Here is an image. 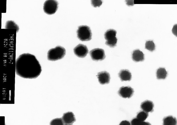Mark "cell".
<instances>
[{
	"mask_svg": "<svg viewBox=\"0 0 177 125\" xmlns=\"http://www.w3.org/2000/svg\"><path fill=\"white\" fill-rule=\"evenodd\" d=\"M42 71L41 66L35 56L29 53L22 54L15 62V72L22 78H36Z\"/></svg>",
	"mask_w": 177,
	"mask_h": 125,
	"instance_id": "cell-1",
	"label": "cell"
},
{
	"mask_svg": "<svg viewBox=\"0 0 177 125\" xmlns=\"http://www.w3.org/2000/svg\"><path fill=\"white\" fill-rule=\"evenodd\" d=\"M65 54V49L61 46H57L48 50L47 53V59L50 61H56L62 59Z\"/></svg>",
	"mask_w": 177,
	"mask_h": 125,
	"instance_id": "cell-2",
	"label": "cell"
},
{
	"mask_svg": "<svg viewBox=\"0 0 177 125\" xmlns=\"http://www.w3.org/2000/svg\"><path fill=\"white\" fill-rule=\"evenodd\" d=\"M77 33V37L82 41H88L91 39V30L90 27L87 26H79Z\"/></svg>",
	"mask_w": 177,
	"mask_h": 125,
	"instance_id": "cell-3",
	"label": "cell"
},
{
	"mask_svg": "<svg viewBox=\"0 0 177 125\" xmlns=\"http://www.w3.org/2000/svg\"><path fill=\"white\" fill-rule=\"evenodd\" d=\"M117 32L113 29H109L105 32L104 38L106 41L105 44L110 47H115L117 39L116 37Z\"/></svg>",
	"mask_w": 177,
	"mask_h": 125,
	"instance_id": "cell-4",
	"label": "cell"
},
{
	"mask_svg": "<svg viewBox=\"0 0 177 125\" xmlns=\"http://www.w3.org/2000/svg\"><path fill=\"white\" fill-rule=\"evenodd\" d=\"M58 3V1L54 0H47L44 2L43 6L44 12L48 15L54 14L57 10Z\"/></svg>",
	"mask_w": 177,
	"mask_h": 125,
	"instance_id": "cell-5",
	"label": "cell"
},
{
	"mask_svg": "<svg viewBox=\"0 0 177 125\" xmlns=\"http://www.w3.org/2000/svg\"><path fill=\"white\" fill-rule=\"evenodd\" d=\"M89 53L92 59L94 61H101L104 59L106 57L104 51L102 49H94Z\"/></svg>",
	"mask_w": 177,
	"mask_h": 125,
	"instance_id": "cell-6",
	"label": "cell"
},
{
	"mask_svg": "<svg viewBox=\"0 0 177 125\" xmlns=\"http://www.w3.org/2000/svg\"><path fill=\"white\" fill-rule=\"evenodd\" d=\"M74 51L75 54L77 57L84 58L87 55L88 50L86 45L79 44L74 47Z\"/></svg>",
	"mask_w": 177,
	"mask_h": 125,
	"instance_id": "cell-7",
	"label": "cell"
},
{
	"mask_svg": "<svg viewBox=\"0 0 177 125\" xmlns=\"http://www.w3.org/2000/svg\"><path fill=\"white\" fill-rule=\"evenodd\" d=\"M134 92L133 88L130 86H122L118 91L119 95L121 97L129 98L133 95Z\"/></svg>",
	"mask_w": 177,
	"mask_h": 125,
	"instance_id": "cell-8",
	"label": "cell"
},
{
	"mask_svg": "<svg viewBox=\"0 0 177 125\" xmlns=\"http://www.w3.org/2000/svg\"><path fill=\"white\" fill-rule=\"evenodd\" d=\"M97 77L99 83L101 84H109L110 82V75L106 71H101L98 72Z\"/></svg>",
	"mask_w": 177,
	"mask_h": 125,
	"instance_id": "cell-9",
	"label": "cell"
},
{
	"mask_svg": "<svg viewBox=\"0 0 177 125\" xmlns=\"http://www.w3.org/2000/svg\"><path fill=\"white\" fill-rule=\"evenodd\" d=\"M62 119L65 125L72 124L76 121L74 115L72 112H69L64 113Z\"/></svg>",
	"mask_w": 177,
	"mask_h": 125,
	"instance_id": "cell-10",
	"label": "cell"
},
{
	"mask_svg": "<svg viewBox=\"0 0 177 125\" xmlns=\"http://www.w3.org/2000/svg\"><path fill=\"white\" fill-rule=\"evenodd\" d=\"M154 105L151 101L146 100L142 103L141 108L146 112H152L154 111Z\"/></svg>",
	"mask_w": 177,
	"mask_h": 125,
	"instance_id": "cell-11",
	"label": "cell"
},
{
	"mask_svg": "<svg viewBox=\"0 0 177 125\" xmlns=\"http://www.w3.org/2000/svg\"><path fill=\"white\" fill-rule=\"evenodd\" d=\"M132 59L133 61L136 62L142 61L145 59L144 55L139 49H136L133 51Z\"/></svg>",
	"mask_w": 177,
	"mask_h": 125,
	"instance_id": "cell-12",
	"label": "cell"
},
{
	"mask_svg": "<svg viewBox=\"0 0 177 125\" xmlns=\"http://www.w3.org/2000/svg\"><path fill=\"white\" fill-rule=\"evenodd\" d=\"M118 75L121 81H130L131 79V73L128 70H121L118 74Z\"/></svg>",
	"mask_w": 177,
	"mask_h": 125,
	"instance_id": "cell-13",
	"label": "cell"
},
{
	"mask_svg": "<svg viewBox=\"0 0 177 125\" xmlns=\"http://www.w3.org/2000/svg\"><path fill=\"white\" fill-rule=\"evenodd\" d=\"M163 121V124L164 125H175L177 124L176 118L172 116L165 117Z\"/></svg>",
	"mask_w": 177,
	"mask_h": 125,
	"instance_id": "cell-14",
	"label": "cell"
},
{
	"mask_svg": "<svg viewBox=\"0 0 177 125\" xmlns=\"http://www.w3.org/2000/svg\"><path fill=\"white\" fill-rule=\"evenodd\" d=\"M168 75V72L164 68H158L156 72L157 78L158 79H164Z\"/></svg>",
	"mask_w": 177,
	"mask_h": 125,
	"instance_id": "cell-15",
	"label": "cell"
},
{
	"mask_svg": "<svg viewBox=\"0 0 177 125\" xmlns=\"http://www.w3.org/2000/svg\"><path fill=\"white\" fill-rule=\"evenodd\" d=\"M5 28L7 29H15L16 30L17 32L19 30V26L12 20H8L6 23Z\"/></svg>",
	"mask_w": 177,
	"mask_h": 125,
	"instance_id": "cell-16",
	"label": "cell"
},
{
	"mask_svg": "<svg viewBox=\"0 0 177 125\" xmlns=\"http://www.w3.org/2000/svg\"><path fill=\"white\" fill-rule=\"evenodd\" d=\"M148 113L144 111L139 112L137 114L136 118L141 121H144L148 117Z\"/></svg>",
	"mask_w": 177,
	"mask_h": 125,
	"instance_id": "cell-17",
	"label": "cell"
},
{
	"mask_svg": "<svg viewBox=\"0 0 177 125\" xmlns=\"http://www.w3.org/2000/svg\"><path fill=\"white\" fill-rule=\"evenodd\" d=\"M145 48L150 51H153L155 49V45L152 40L146 41Z\"/></svg>",
	"mask_w": 177,
	"mask_h": 125,
	"instance_id": "cell-18",
	"label": "cell"
},
{
	"mask_svg": "<svg viewBox=\"0 0 177 125\" xmlns=\"http://www.w3.org/2000/svg\"><path fill=\"white\" fill-rule=\"evenodd\" d=\"M132 125H149L151 124L148 122L141 121L136 118H134L131 121Z\"/></svg>",
	"mask_w": 177,
	"mask_h": 125,
	"instance_id": "cell-19",
	"label": "cell"
},
{
	"mask_svg": "<svg viewBox=\"0 0 177 125\" xmlns=\"http://www.w3.org/2000/svg\"><path fill=\"white\" fill-rule=\"evenodd\" d=\"M50 125H64V123L63 122L62 118H56L54 119L51 120L50 123Z\"/></svg>",
	"mask_w": 177,
	"mask_h": 125,
	"instance_id": "cell-20",
	"label": "cell"
},
{
	"mask_svg": "<svg viewBox=\"0 0 177 125\" xmlns=\"http://www.w3.org/2000/svg\"><path fill=\"white\" fill-rule=\"evenodd\" d=\"M92 5L94 7H99L102 4V1L101 0H92L91 1Z\"/></svg>",
	"mask_w": 177,
	"mask_h": 125,
	"instance_id": "cell-21",
	"label": "cell"
},
{
	"mask_svg": "<svg viewBox=\"0 0 177 125\" xmlns=\"http://www.w3.org/2000/svg\"><path fill=\"white\" fill-rule=\"evenodd\" d=\"M120 125H131L130 123L127 120H124L122 121L120 123Z\"/></svg>",
	"mask_w": 177,
	"mask_h": 125,
	"instance_id": "cell-22",
	"label": "cell"
}]
</instances>
